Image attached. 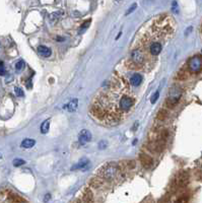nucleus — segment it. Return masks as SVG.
<instances>
[{
	"mask_svg": "<svg viewBox=\"0 0 202 203\" xmlns=\"http://www.w3.org/2000/svg\"><path fill=\"white\" fill-rule=\"evenodd\" d=\"M189 182V177L188 175L184 173V172H181V173H179L178 176L175 179V184H176V186L178 188H183V187H186L187 186V184Z\"/></svg>",
	"mask_w": 202,
	"mask_h": 203,
	"instance_id": "6",
	"label": "nucleus"
},
{
	"mask_svg": "<svg viewBox=\"0 0 202 203\" xmlns=\"http://www.w3.org/2000/svg\"><path fill=\"white\" fill-rule=\"evenodd\" d=\"M127 171V168L123 162L116 163H108L101 167L96 171V176L102 180L106 185V188L111 185H114L118 181L123 180L124 174Z\"/></svg>",
	"mask_w": 202,
	"mask_h": 203,
	"instance_id": "3",
	"label": "nucleus"
},
{
	"mask_svg": "<svg viewBox=\"0 0 202 203\" xmlns=\"http://www.w3.org/2000/svg\"><path fill=\"white\" fill-rule=\"evenodd\" d=\"M38 52L39 54L43 57H50L51 56V50L50 48L46 47V46H39L38 47Z\"/></svg>",
	"mask_w": 202,
	"mask_h": 203,
	"instance_id": "11",
	"label": "nucleus"
},
{
	"mask_svg": "<svg viewBox=\"0 0 202 203\" xmlns=\"http://www.w3.org/2000/svg\"><path fill=\"white\" fill-rule=\"evenodd\" d=\"M115 1H116V2H120L121 0H115Z\"/></svg>",
	"mask_w": 202,
	"mask_h": 203,
	"instance_id": "28",
	"label": "nucleus"
},
{
	"mask_svg": "<svg viewBox=\"0 0 202 203\" xmlns=\"http://www.w3.org/2000/svg\"><path fill=\"white\" fill-rule=\"evenodd\" d=\"M77 103H78V101H77V99H72V101L69 103L68 105H66L65 106V109H67L69 112H74V111L77 109Z\"/></svg>",
	"mask_w": 202,
	"mask_h": 203,
	"instance_id": "14",
	"label": "nucleus"
},
{
	"mask_svg": "<svg viewBox=\"0 0 202 203\" xmlns=\"http://www.w3.org/2000/svg\"><path fill=\"white\" fill-rule=\"evenodd\" d=\"M24 164H26L24 159H15L13 160V166H14V167H21V166H22Z\"/></svg>",
	"mask_w": 202,
	"mask_h": 203,
	"instance_id": "19",
	"label": "nucleus"
},
{
	"mask_svg": "<svg viewBox=\"0 0 202 203\" xmlns=\"http://www.w3.org/2000/svg\"><path fill=\"white\" fill-rule=\"evenodd\" d=\"M92 140V134L91 132L88 131L87 129H83L81 130L79 135H78V142L80 145H84L87 144V142Z\"/></svg>",
	"mask_w": 202,
	"mask_h": 203,
	"instance_id": "7",
	"label": "nucleus"
},
{
	"mask_svg": "<svg viewBox=\"0 0 202 203\" xmlns=\"http://www.w3.org/2000/svg\"><path fill=\"white\" fill-rule=\"evenodd\" d=\"M173 10L175 11V12H177V2L176 1L173 2Z\"/></svg>",
	"mask_w": 202,
	"mask_h": 203,
	"instance_id": "26",
	"label": "nucleus"
},
{
	"mask_svg": "<svg viewBox=\"0 0 202 203\" xmlns=\"http://www.w3.org/2000/svg\"><path fill=\"white\" fill-rule=\"evenodd\" d=\"M35 144H36V141H35L34 139L26 138V139L22 140L21 146L22 148H31V147H33Z\"/></svg>",
	"mask_w": 202,
	"mask_h": 203,
	"instance_id": "13",
	"label": "nucleus"
},
{
	"mask_svg": "<svg viewBox=\"0 0 202 203\" xmlns=\"http://www.w3.org/2000/svg\"><path fill=\"white\" fill-rule=\"evenodd\" d=\"M82 201H84V202H91V201H92V192L89 188H85L83 190Z\"/></svg>",
	"mask_w": 202,
	"mask_h": 203,
	"instance_id": "12",
	"label": "nucleus"
},
{
	"mask_svg": "<svg viewBox=\"0 0 202 203\" xmlns=\"http://www.w3.org/2000/svg\"><path fill=\"white\" fill-rule=\"evenodd\" d=\"M5 73H6V70H5L4 63L2 61H0V75H5Z\"/></svg>",
	"mask_w": 202,
	"mask_h": 203,
	"instance_id": "20",
	"label": "nucleus"
},
{
	"mask_svg": "<svg viewBox=\"0 0 202 203\" xmlns=\"http://www.w3.org/2000/svg\"><path fill=\"white\" fill-rule=\"evenodd\" d=\"M61 14H62V12H54V13H52V14L49 16V17H50V21H51L53 24H54V22L59 20V17H60Z\"/></svg>",
	"mask_w": 202,
	"mask_h": 203,
	"instance_id": "17",
	"label": "nucleus"
},
{
	"mask_svg": "<svg viewBox=\"0 0 202 203\" xmlns=\"http://www.w3.org/2000/svg\"><path fill=\"white\" fill-rule=\"evenodd\" d=\"M136 102L126 78L114 74L98 90L89 106V114L100 124L113 126L126 118Z\"/></svg>",
	"mask_w": 202,
	"mask_h": 203,
	"instance_id": "2",
	"label": "nucleus"
},
{
	"mask_svg": "<svg viewBox=\"0 0 202 203\" xmlns=\"http://www.w3.org/2000/svg\"><path fill=\"white\" fill-rule=\"evenodd\" d=\"M139 160H140L141 164L146 168H149L153 164V159L150 155H147L145 154L139 155Z\"/></svg>",
	"mask_w": 202,
	"mask_h": 203,
	"instance_id": "8",
	"label": "nucleus"
},
{
	"mask_svg": "<svg viewBox=\"0 0 202 203\" xmlns=\"http://www.w3.org/2000/svg\"><path fill=\"white\" fill-rule=\"evenodd\" d=\"M91 24V21H85L84 24L82 25V26H81L80 28V30H79V33L81 32V30H82L83 32V30H85V29H87V26H88V25Z\"/></svg>",
	"mask_w": 202,
	"mask_h": 203,
	"instance_id": "25",
	"label": "nucleus"
},
{
	"mask_svg": "<svg viewBox=\"0 0 202 203\" xmlns=\"http://www.w3.org/2000/svg\"><path fill=\"white\" fill-rule=\"evenodd\" d=\"M176 22L168 14L153 17L139 30L132 45L128 67L140 71H150L157 64L162 51L174 37Z\"/></svg>",
	"mask_w": 202,
	"mask_h": 203,
	"instance_id": "1",
	"label": "nucleus"
},
{
	"mask_svg": "<svg viewBox=\"0 0 202 203\" xmlns=\"http://www.w3.org/2000/svg\"><path fill=\"white\" fill-rule=\"evenodd\" d=\"M167 115H168V112H167L166 110L162 109V110L158 111V113H157V119L158 121H164L166 118H167Z\"/></svg>",
	"mask_w": 202,
	"mask_h": 203,
	"instance_id": "16",
	"label": "nucleus"
},
{
	"mask_svg": "<svg viewBox=\"0 0 202 203\" xmlns=\"http://www.w3.org/2000/svg\"><path fill=\"white\" fill-rule=\"evenodd\" d=\"M158 95H160V91H157V93L153 95V98H151V104H154V103L157 102V99H158Z\"/></svg>",
	"mask_w": 202,
	"mask_h": 203,
	"instance_id": "24",
	"label": "nucleus"
},
{
	"mask_svg": "<svg viewBox=\"0 0 202 203\" xmlns=\"http://www.w3.org/2000/svg\"><path fill=\"white\" fill-rule=\"evenodd\" d=\"M24 67H25L24 60H19L16 62V64H15V69H16V71H21V69H24Z\"/></svg>",
	"mask_w": 202,
	"mask_h": 203,
	"instance_id": "18",
	"label": "nucleus"
},
{
	"mask_svg": "<svg viewBox=\"0 0 202 203\" xmlns=\"http://www.w3.org/2000/svg\"><path fill=\"white\" fill-rule=\"evenodd\" d=\"M130 83H131V85H133V86H138L139 84L141 83L142 81V76L139 74V73H135L131 76V78H130Z\"/></svg>",
	"mask_w": 202,
	"mask_h": 203,
	"instance_id": "10",
	"label": "nucleus"
},
{
	"mask_svg": "<svg viewBox=\"0 0 202 203\" xmlns=\"http://www.w3.org/2000/svg\"><path fill=\"white\" fill-rule=\"evenodd\" d=\"M88 164H89L88 160H87V159H83L79 160V162L77 163L75 166H73V167L71 168V170H72V171H73V170H85V168H87Z\"/></svg>",
	"mask_w": 202,
	"mask_h": 203,
	"instance_id": "9",
	"label": "nucleus"
},
{
	"mask_svg": "<svg viewBox=\"0 0 202 203\" xmlns=\"http://www.w3.org/2000/svg\"><path fill=\"white\" fill-rule=\"evenodd\" d=\"M136 7H137V4L136 3H133V4H132V6L130 7L129 9H128V11L126 12V15H128V14H130L131 12H133V11L136 9Z\"/></svg>",
	"mask_w": 202,
	"mask_h": 203,
	"instance_id": "23",
	"label": "nucleus"
},
{
	"mask_svg": "<svg viewBox=\"0 0 202 203\" xmlns=\"http://www.w3.org/2000/svg\"><path fill=\"white\" fill-rule=\"evenodd\" d=\"M107 145H108V142L106 140H102V141H100L99 142V148L100 149H105L107 147Z\"/></svg>",
	"mask_w": 202,
	"mask_h": 203,
	"instance_id": "22",
	"label": "nucleus"
},
{
	"mask_svg": "<svg viewBox=\"0 0 202 203\" xmlns=\"http://www.w3.org/2000/svg\"><path fill=\"white\" fill-rule=\"evenodd\" d=\"M188 68L192 73H199L202 69V57L194 56L188 62Z\"/></svg>",
	"mask_w": 202,
	"mask_h": 203,
	"instance_id": "5",
	"label": "nucleus"
},
{
	"mask_svg": "<svg viewBox=\"0 0 202 203\" xmlns=\"http://www.w3.org/2000/svg\"><path fill=\"white\" fill-rule=\"evenodd\" d=\"M14 90H15V95H16L17 97H24L25 95L24 90H22L21 89H19V87H15Z\"/></svg>",
	"mask_w": 202,
	"mask_h": 203,
	"instance_id": "21",
	"label": "nucleus"
},
{
	"mask_svg": "<svg viewBox=\"0 0 202 203\" xmlns=\"http://www.w3.org/2000/svg\"><path fill=\"white\" fill-rule=\"evenodd\" d=\"M180 98H181L180 89H178V87H173V89H171L168 98L166 99L167 107H169V108H174V107L179 103V101H180Z\"/></svg>",
	"mask_w": 202,
	"mask_h": 203,
	"instance_id": "4",
	"label": "nucleus"
},
{
	"mask_svg": "<svg viewBox=\"0 0 202 203\" xmlns=\"http://www.w3.org/2000/svg\"><path fill=\"white\" fill-rule=\"evenodd\" d=\"M49 127H50V119H47L43 122L42 125H41V133H43V134L47 133L48 130H49Z\"/></svg>",
	"mask_w": 202,
	"mask_h": 203,
	"instance_id": "15",
	"label": "nucleus"
},
{
	"mask_svg": "<svg viewBox=\"0 0 202 203\" xmlns=\"http://www.w3.org/2000/svg\"><path fill=\"white\" fill-rule=\"evenodd\" d=\"M137 126H138V122H135V125H134V127H133V130H135L137 128Z\"/></svg>",
	"mask_w": 202,
	"mask_h": 203,
	"instance_id": "27",
	"label": "nucleus"
}]
</instances>
